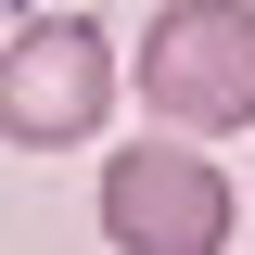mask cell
<instances>
[{"mask_svg": "<svg viewBox=\"0 0 255 255\" xmlns=\"http://www.w3.org/2000/svg\"><path fill=\"white\" fill-rule=\"evenodd\" d=\"M128 77L191 140L255 128V0H166L153 26H140V51H128Z\"/></svg>", "mask_w": 255, "mask_h": 255, "instance_id": "cell-1", "label": "cell"}, {"mask_svg": "<svg viewBox=\"0 0 255 255\" xmlns=\"http://www.w3.org/2000/svg\"><path fill=\"white\" fill-rule=\"evenodd\" d=\"M230 217H243V191L217 153H191V128L115 140V166H102V243L115 255H230Z\"/></svg>", "mask_w": 255, "mask_h": 255, "instance_id": "cell-2", "label": "cell"}, {"mask_svg": "<svg viewBox=\"0 0 255 255\" xmlns=\"http://www.w3.org/2000/svg\"><path fill=\"white\" fill-rule=\"evenodd\" d=\"M102 115H115V38L90 13L13 26V51H0V140L13 153H77V140H102Z\"/></svg>", "mask_w": 255, "mask_h": 255, "instance_id": "cell-3", "label": "cell"}]
</instances>
